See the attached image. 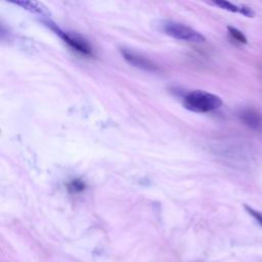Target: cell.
<instances>
[{"label":"cell","instance_id":"cell-1","mask_svg":"<svg viewBox=\"0 0 262 262\" xmlns=\"http://www.w3.org/2000/svg\"><path fill=\"white\" fill-rule=\"evenodd\" d=\"M221 105L222 99L218 95L203 90L191 91L183 99V106L193 113L212 112Z\"/></svg>","mask_w":262,"mask_h":262},{"label":"cell","instance_id":"cell-2","mask_svg":"<svg viewBox=\"0 0 262 262\" xmlns=\"http://www.w3.org/2000/svg\"><path fill=\"white\" fill-rule=\"evenodd\" d=\"M161 27L166 35L177 40L191 43H202L206 41V38L200 32L178 21L166 20Z\"/></svg>","mask_w":262,"mask_h":262},{"label":"cell","instance_id":"cell-3","mask_svg":"<svg viewBox=\"0 0 262 262\" xmlns=\"http://www.w3.org/2000/svg\"><path fill=\"white\" fill-rule=\"evenodd\" d=\"M51 29L61 38L64 40V42H67L71 47H73L75 50L84 53V54H91V47L87 44L86 41H84L83 39L77 37V36H73L67 32L61 31L60 29L56 28V26L50 24Z\"/></svg>","mask_w":262,"mask_h":262},{"label":"cell","instance_id":"cell-4","mask_svg":"<svg viewBox=\"0 0 262 262\" xmlns=\"http://www.w3.org/2000/svg\"><path fill=\"white\" fill-rule=\"evenodd\" d=\"M121 53L123 55V57L133 67L138 68V69H142L145 71H156L157 70V66L149 60L148 58L134 52L131 51L129 49H121Z\"/></svg>","mask_w":262,"mask_h":262},{"label":"cell","instance_id":"cell-5","mask_svg":"<svg viewBox=\"0 0 262 262\" xmlns=\"http://www.w3.org/2000/svg\"><path fill=\"white\" fill-rule=\"evenodd\" d=\"M239 118L244 124L250 128L255 130L262 129V116L258 112L254 110H246L241 113Z\"/></svg>","mask_w":262,"mask_h":262},{"label":"cell","instance_id":"cell-6","mask_svg":"<svg viewBox=\"0 0 262 262\" xmlns=\"http://www.w3.org/2000/svg\"><path fill=\"white\" fill-rule=\"evenodd\" d=\"M13 3H15L16 5L21 6L23 8L34 12V13H39V14H44L46 13V9L42 6V4H40L39 2H35V1H27V0H18V1H12Z\"/></svg>","mask_w":262,"mask_h":262},{"label":"cell","instance_id":"cell-7","mask_svg":"<svg viewBox=\"0 0 262 262\" xmlns=\"http://www.w3.org/2000/svg\"><path fill=\"white\" fill-rule=\"evenodd\" d=\"M214 5L222 8V9H225L227 11H230V12H237V13H241L242 11V5H237V4H233L229 1H225V0H217V1H213L212 2Z\"/></svg>","mask_w":262,"mask_h":262},{"label":"cell","instance_id":"cell-8","mask_svg":"<svg viewBox=\"0 0 262 262\" xmlns=\"http://www.w3.org/2000/svg\"><path fill=\"white\" fill-rule=\"evenodd\" d=\"M227 30H228V33L229 35L237 42L239 43H243V44H246L247 43V38L246 36L239 31L237 30L236 28H233V27H227Z\"/></svg>","mask_w":262,"mask_h":262},{"label":"cell","instance_id":"cell-9","mask_svg":"<svg viewBox=\"0 0 262 262\" xmlns=\"http://www.w3.org/2000/svg\"><path fill=\"white\" fill-rule=\"evenodd\" d=\"M244 208H245V210L248 212V214L251 215V216L262 226V212L257 211V210L253 209L252 207H250V206H248V205H245Z\"/></svg>","mask_w":262,"mask_h":262},{"label":"cell","instance_id":"cell-10","mask_svg":"<svg viewBox=\"0 0 262 262\" xmlns=\"http://www.w3.org/2000/svg\"><path fill=\"white\" fill-rule=\"evenodd\" d=\"M83 188H84V183L81 182L80 180H74L69 185V189L74 191H81Z\"/></svg>","mask_w":262,"mask_h":262}]
</instances>
